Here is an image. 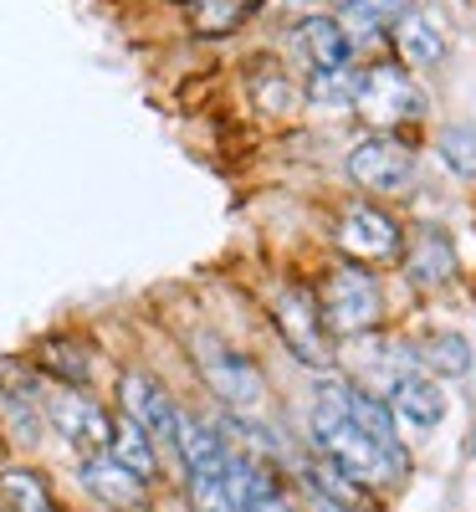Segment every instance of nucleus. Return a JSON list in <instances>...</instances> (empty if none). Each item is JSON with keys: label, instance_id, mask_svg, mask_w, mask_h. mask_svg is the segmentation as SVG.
I'll use <instances>...</instances> for the list:
<instances>
[{"label": "nucleus", "instance_id": "6", "mask_svg": "<svg viewBox=\"0 0 476 512\" xmlns=\"http://www.w3.org/2000/svg\"><path fill=\"white\" fill-rule=\"evenodd\" d=\"M200 374L215 395H221L231 410H262L267 405V384H262V369H256L251 359L221 349V344H200Z\"/></svg>", "mask_w": 476, "mask_h": 512}, {"label": "nucleus", "instance_id": "17", "mask_svg": "<svg viewBox=\"0 0 476 512\" xmlns=\"http://www.w3.org/2000/svg\"><path fill=\"white\" fill-rule=\"evenodd\" d=\"M256 11V0H190V26L200 36H226Z\"/></svg>", "mask_w": 476, "mask_h": 512}, {"label": "nucleus", "instance_id": "3", "mask_svg": "<svg viewBox=\"0 0 476 512\" xmlns=\"http://www.w3.org/2000/svg\"><path fill=\"white\" fill-rule=\"evenodd\" d=\"M318 318L328 333H369L379 323V287L359 267H333L318 287Z\"/></svg>", "mask_w": 476, "mask_h": 512}, {"label": "nucleus", "instance_id": "16", "mask_svg": "<svg viewBox=\"0 0 476 512\" xmlns=\"http://www.w3.org/2000/svg\"><path fill=\"white\" fill-rule=\"evenodd\" d=\"M108 456L118 461V466H128V472H134V477H154L159 472V446L139 431V425L134 420H128V415H113V441H108Z\"/></svg>", "mask_w": 476, "mask_h": 512}, {"label": "nucleus", "instance_id": "19", "mask_svg": "<svg viewBox=\"0 0 476 512\" xmlns=\"http://www.w3.org/2000/svg\"><path fill=\"white\" fill-rule=\"evenodd\" d=\"M441 154H446V164L456 169V175L476 180V128H471V123L441 128Z\"/></svg>", "mask_w": 476, "mask_h": 512}, {"label": "nucleus", "instance_id": "10", "mask_svg": "<svg viewBox=\"0 0 476 512\" xmlns=\"http://www.w3.org/2000/svg\"><path fill=\"white\" fill-rule=\"evenodd\" d=\"M338 246L349 256H359V262H384V256H395V246H400V226L374 205H354V210H343V221H338Z\"/></svg>", "mask_w": 476, "mask_h": 512}, {"label": "nucleus", "instance_id": "18", "mask_svg": "<svg viewBox=\"0 0 476 512\" xmlns=\"http://www.w3.org/2000/svg\"><path fill=\"white\" fill-rule=\"evenodd\" d=\"M420 359H425V369L456 379V374L471 369V344H466V338H456V333H436V338H425Z\"/></svg>", "mask_w": 476, "mask_h": 512}, {"label": "nucleus", "instance_id": "1", "mask_svg": "<svg viewBox=\"0 0 476 512\" xmlns=\"http://www.w3.org/2000/svg\"><path fill=\"white\" fill-rule=\"evenodd\" d=\"M313 436L328 456V466L343 482H364V487H395L405 477V456L379 446L364 425L343 410V384L323 379L318 384V405H313Z\"/></svg>", "mask_w": 476, "mask_h": 512}, {"label": "nucleus", "instance_id": "21", "mask_svg": "<svg viewBox=\"0 0 476 512\" xmlns=\"http://www.w3.org/2000/svg\"><path fill=\"white\" fill-rule=\"evenodd\" d=\"M308 93H313V103H349V108H354L359 77H349V67H338V72H318Z\"/></svg>", "mask_w": 476, "mask_h": 512}, {"label": "nucleus", "instance_id": "9", "mask_svg": "<svg viewBox=\"0 0 476 512\" xmlns=\"http://www.w3.org/2000/svg\"><path fill=\"white\" fill-rule=\"evenodd\" d=\"M77 477H82V492L93 502H103L108 512H139L149 502V482L134 477L128 466H118L113 456H88Z\"/></svg>", "mask_w": 476, "mask_h": 512}, {"label": "nucleus", "instance_id": "23", "mask_svg": "<svg viewBox=\"0 0 476 512\" xmlns=\"http://www.w3.org/2000/svg\"><path fill=\"white\" fill-rule=\"evenodd\" d=\"M313 507H318V512H354V502H333V497H323V492H313Z\"/></svg>", "mask_w": 476, "mask_h": 512}, {"label": "nucleus", "instance_id": "20", "mask_svg": "<svg viewBox=\"0 0 476 512\" xmlns=\"http://www.w3.org/2000/svg\"><path fill=\"white\" fill-rule=\"evenodd\" d=\"M343 11H349L354 26L374 31V26H389V21H400L410 11V0H343Z\"/></svg>", "mask_w": 476, "mask_h": 512}, {"label": "nucleus", "instance_id": "15", "mask_svg": "<svg viewBox=\"0 0 476 512\" xmlns=\"http://www.w3.org/2000/svg\"><path fill=\"white\" fill-rule=\"evenodd\" d=\"M0 512H57V497L41 472L11 466V472H0Z\"/></svg>", "mask_w": 476, "mask_h": 512}, {"label": "nucleus", "instance_id": "12", "mask_svg": "<svg viewBox=\"0 0 476 512\" xmlns=\"http://www.w3.org/2000/svg\"><path fill=\"white\" fill-rule=\"evenodd\" d=\"M302 36V52L313 57L318 72H338V67H349V52H354V36L349 26H338L333 16H313V21H302L297 26Z\"/></svg>", "mask_w": 476, "mask_h": 512}, {"label": "nucleus", "instance_id": "5", "mask_svg": "<svg viewBox=\"0 0 476 512\" xmlns=\"http://www.w3.org/2000/svg\"><path fill=\"white\" fill-rule=\"evenodd\" d=\"M359 118L369 123H410L425 113V93L400 72V67H374L359 77V93H354Z\"/></svg>", "mask_w": 476, "mask_h": 512}, {"label": "nucleus", "instance_id": "14", "mask_svg": "<svg viewBox=\"0 0 476 512\" xmlns=\"http://www.w3.org/2000/svg\"><path fill=\"white\" fill-rule=\"evenodd\" d=\"M384 405H389V415H400V420L420 425V431L441 425V415H446V400H441V390H436L430 379H405V384H395Z\"/></svg>", "mask_w": 476, "mask_h": 512}, {"label": "nucleus", "instance_id": "8", "mask_svg": "<svg viewBox=\"0 0 476 512\" xmlns=\"http://www.w3.org/2000/svg\"><path fill=\"white\" fill-rule=\"evenodd\" d=\"M277 328H282L287 349H292L302 364H313V369L328 364V328H323L318 303H313L308 292H297V287L277 292Z\"/></svg>", "mask_w": 476, "mask_h": 512}, {"label": "nucleus", "instance_id": "11", "mask_svg": "<svg viewBox=\"0 0 476 512\" xmlns=\"http://www.w3.org/2000/svg\"><path fill=\"white\" fill-rule=\"evenodd\" d=\"M405 277H410L415 287H441V282H451V277H456V251H451V241H446L441 231H420V236L410 241V251H405Z\"/></svg>", "mask_w": 476, "mask_h": 512}, {"label": "nucleus", "instance_id": "22", "mask_svg": "<svg viewBox=\"0 0 476 512\" xmlns=\"http://www.w3.org/2000/svg\"><path fill=\"white\" fill-rule=\"evenodd\" d=\"M246 512H297V507L267 482L262 466H256V472H251V487H246Z\"/></svg>", "mask_w": 476, "mask_h": 512}, {"label": "nucleus", "instance_id": "2", "mask_svg": "<svg viewBox=\"0 0 476 512\" xmlns=\"http://www.w3.org/2000/svg\"><path fill=\"white\" fill-rule=\"evenodd\" d=\"M41 420L88 461V456H108V441H113V415L77 384H52L41 390Z\"/></svg>", "mask_w": 476, "mask_h": 512}, {"label": "nucleus", "instance_id": "13", "mask_svg": "<svg viewBox=\"0 0 476 512\" xmlns=\"http://www.w3.org/2000/svg\"><path fill=\"white\" fill-rule=\"evenodd\" d=\"M395 47L410 67H436L441 52H446V36H441V21L425 16V11H405L395 21Z\"/></svg>", "mask_w": 476, "mask_h": 512}, {"label": "nucleus", "instance_id": "4", "mask_svg": "<svg viewBox=\"0 0 476 512\" xmlns=\"http://www.w3.org/2000/svg\"><path fill=\"white\" fill-rule=\"evenodd\" d=\"M118 415H128V420H134L139 425V431L164 451H175V441H180V405H175V395H169L164 390V384L154 379V374H144V369H123L118 374Z\"/></svg>", "mask_w": 476, "mask_h": 512}, {"label": "nucleus", "instance_id": "7", "mask_svg": "<svg viewBox=\"0 0 476 512\" xmlns=\"http://www.w3.org/2000/svg\"><path fill=\"white\" fill-rule=\"evenodd\" d=\"M349 175L364 190H374V195H395V190H405L415 180V154L405 144H395V139L374 134V139H359L349 149Z\"/></svg>", "mask_w": 476, "mask_h": 512}]
</instances>
